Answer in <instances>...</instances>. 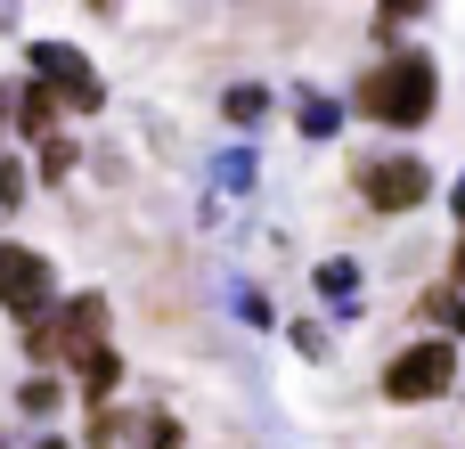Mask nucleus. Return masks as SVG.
<instances>
[{
	"instance_id": "f257e3e1",
	"label": "nucleus",
	"mask_w": 465,
	"mask_h": 449,
	"mask_svg": "<svg viewBox=\"0 0 465 449\" xmlns=\"http://www.w3.org/2000/svg\"><path fill=\"white\" fill-rule=\"evenodd\" d=\"M351 98H360V115H376V123H401V131H409V123H425V115H433L441 74H433V57H425V49H392L376 74H360V90H351Z\"/></svg>"
},
{
	"instance_id": "f03ea898",
	"label": "nucleus",
	"mask_w": 465,
	"mask_h": 449,
	"mask_svg": "<svg viewBox=\"0 0 465 449\" xmlns=\"http://www.w3.org/2000/svg\"><path fill=\"white\" fill-rule=\"evenodd\" d=\"M33 74H41V90L57 98V106H106V82H98V65L82 57V49H65V41H33Z\"/></svg>"
},
{
	"instance_id": "7ed1b4c3",
	"label": "nucleus",
	"mask_w": 465,
	"mask_h": 449,
	"mask_svg": "<svg viewBox=\"0 0 465 449\" xmlns=\"http://www.w3.org/2000/svg\"><path fill=\"white\" fill-rule=\"evenodd\" d=\"M450 384H458V352H450V344H409V352L384 368V401H401V409H409V401H441Z\"/></svg>"
},
{
	"instance_id": "20e7f679",
	"label": "nucleus",
	"mask_w": 465,
	"mask_h": 449,
	"mask_svg": "<svg viewBox=\"0 0 465 449\" xmlns=\"http://www.w3.org/2000/svg\"><path fill=\"white\" fill-rule=\"evenodd\" d=\"M360 196H368L376 213H417V205L433 196V172H425L417 155H376V164L360 172Z\"/></svg>"
},
{
	"instance_id": "39448f33",
	"label": "nucleus",
	"mask_w": 465,
	"mask_h": 449,
	"mask_svg": "<svg viewBox=\"0 0 465 449\" xmlns=\"http://www.w3.org/2000/svg\"><path fill=\"white\" fill-rule=\"evenodd\" d=\"M98 335H106V303L98 294H82V303H65L57 319H33V360H57V352H98Z\"/></svg>"
},
{
	"instance_id": "423d86ee",
	"label": "nucleus",
	"mask_w": 465,
	"mask_h": 449,
	"mask_svg": "<svg viewBox=\"0 0 465 449\" xmlns=\"http://www.w3.org/2000/svg\"><path fill=\"white\" fill-rule=\"evenodd\" d=\"M49 303H57V270H49L41 254H25V245H0V311L41 319Z\"/></svg>"
},
{
	"instance_id": "0eeeda50",
	"label": "nucleus",
	"mask_w": 465,
	"mask_h": 449,
	"mask_svg": "<svg viewBox=\"0 0 465 449\" xmlns=\"http://www.w3.org/2000/svg\"><path fill=\"white\" fill-rule=\"evenodd\" d=\"M311 286H319L335 311H351V294H360V262H351V254H335V262H319V278H311Z\"/></svg>"
},
{
	"instance_id": "6e6552de",
	"label": "nucleus",
	"mask_w": 465,
	"mask_h": 449,
	"mask_svg": "<svg viewBox=\"0 0 465 449\" xmlns=\"http://www.w3.org/2000/svg\"><path fill=\"white\" fill-rule=\"evenodd\" d=\"M114 384H123V360H114L106 344H98V352H82V393H90V401H106Z\"/></svg>"
},
{
	"instance_id": "1a4fd4ad",
	"label": "nucleus",
	"mask_w": 465,
	"mask_h": 449,
	"mask_svg": "<svg viewBox=\"0 0 465 449\" xmlns=\"http://www.w3.org/2000/svg\"><path fill=\"white\" fill-rule=\"evenodd\" d=\"M8 115H16V131H33V139H41V131H49V115H57V98H49L41 82H33L25 98H8Z\"/></svg>"
},
{
	"instance_id": "9d476101",
	"label": "nucleus",
	"mask_w": 465,
	"mask_h": 449,
	"mask_svg": "<svg viewBox=\"0 0 465 449\" xmlns=\"http://www.w3.org/2000/svg\"><path fill=\"white\" fill-rule=\"evenodd\" d=\"M221 115H229V123H262V115H270V90H262V82H237V90L221 98Z\"/></svg>"
},
{
	"instance_id": "9b49d317",
	"label": "nucleus",
	"mask_w": 465,
	"mask_h": 449,
	"mask_svg": "<svg viewBox=\"0 0 465 449\" xmlns=\"http://www.w3.org/2000/svg\"><path fill=\"white\" fill-rule=\"evenodd\" d=\"M294 106H302V131H311V139H335V123H343V115H335V98H319V90H302Z\"/></svg>"
},
{
	"instance_id": "f8f14e48",
	"label": "nucleus",
	"mask_w": 465,
	"mask_h": 449,
	"mask_svg": "<svg viewBox=\"0 0 465 449\" xmlns=\"http://www.w3.org/2000/svg\"><path fill=\"white\" fill-rule=\"evenodd\" d=\"M213 180H221L229 196H237V188H253V155H245V147H229V155L213 164Z\"/></svg>"
},
{
	"instance_id": "ddd939ff",
	"label": "nucleus",
	"mask_w": 465,
	"mask_h": 449,
	"mask_svg": "<svg viewBox=\"0 0 465 449\" xmlns=\"http://www.w3.org/2000/svg\"><path fill=\"white\" fill-rule=\"evenodd\" d=\"M229 303H237V319H245V327H270V303H262L253 286H229Z\"/></svg>"
},
{
	"instance_id": "4468645a",
	"label": "nucleus",
	"mask_w": 465,
	"mask_h": 449,
	"mask_svg": "<svg viewBox=\"0 0 465 449\" xmlns=\"http://www.w3.org/2000/svg\"><path fill=\"white\" fill-rule=\"evenodd\" d=\"M16 401H25V417H49V409H57V384H49V376H33Z\"/></svg>"
},
{
	"instance_id": "2eb2a0df",
	"label": "nucleus",
	"mask_w": 465,
	"mask_h": 449,
	"mask_svg": "<svg viewBox=\"0 0 465 449\" xmlns=\"http://www.w3.org/2000/svg\"><path fill=\"white\" fill-rule=\"evenodd\" d=\"M139 434H147V449H180V425H172V417H155V425H139Z\"/></svg>"
},
{
	"instance_id": "dca6fc26",
	"label": "nucleus",
	"mask_w": 465,
	"mask_h": 449,
	"mask_svg": "<svg viewBox=\"0 0 465 449\" xmlns=\"http://www.w3.org/2000/svg\"><path fill=\"white\" fill-rule=\"evenodd\" d=\"M16 188H25V180H16V164L0 155V221H8V205H16Z\"/></svg>"
},
{
	"instance_id": "f3484780",
	"label": "nucleus",
	"mask_w": 465,
	"mask_h": 449,
	"mask_svg": "<svg viewBox=\"0 0 465 449\" xmlns=\"http://www.w3.org/2000/svg\"><path fill=\"white\" fill-rule=\"evenodd\" d=\"M433 311H441L450 327H465V294H433Z\"/></svg>"
},
{
	"instance_id": "a211bd4d",
	"label": "nucleus",
	"mask_w": 465,
	"mask_h": 449,
	"mask_svg": "<svg viewBox=\"0 0 465 449\" xmlns=\"http://www.w3.org/2000/svg\"><path fill=\"white\" fill-rule=\"evenodd\" d=\"M450 205H458V221H465V172H458V196H450Z\"/></svg>"
},
{
	"instance_id": "6ab92c4d",
	"label": "nucleus",
	"mask_w": 465,
	"mask_h": 449,
	"mask_svg": "<svg viewBox=\"0 0 465 449\" xmlns=\"http://www.w3.org/2000/svg\"><path fill=\"white\" fill-rule=\"evenodd\" d=\"M458 278H465V245H458Z\"/></svg>"
},
{
	"instance_id": "aec40b11",
	"label": "nucleus",
	"mask_w": 465,
	"mask_h": 449,
	"mask_svg": "<svg viewBox=\"0 0 465 449\" xmlns=\"http://www.w3.org/2000/svg\"><path fill=\"white\" fill-rule=\"evenodd\" d=\"M41 449H65V442H41Z\"/></svg>"
}]
</instances>
